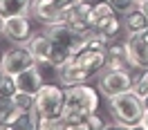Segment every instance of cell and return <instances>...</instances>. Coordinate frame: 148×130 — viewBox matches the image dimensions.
Listing matches in <instances>:
<instances>
[{
  "mask_svg": "<svg viewBox=\"0 0 148 130\" xmlns=\"http://www.w3.org/2000/svg\"><path fill=\"white\" fill-rule=\"evenodd\" d=\"M130 67H132V63H130L126 43L123 45H108V49H106V70H130Z\"/></svg>",
  "mask_w": 148,
  "mask_h": 130,
  "instance_id": "obj_12",
  "label": "cell"
},
{
  "mask_svg": "<svg viewBox=\"0 0 148 130\" xmlns=\"http://www.w3.org/2000/svg\"><path fill=\"white\" fill-rule=\"evenodd\" d=\"M38 112H23L18 117V121L14 123V128H18V130H34L38 128Z\"/></svg>",
  "mask_w": 148,
  "mask_h": 130,
  "instance_id": "obj_19",
  "label": "cell"
},
{
  "mask_svg": "<svg viewBox=\"0 0 148 130\" xmlns=\"http://www.w3.org/2000/svg\"><path fill=\"white\" fill-rule=\"evenodd\" d=\"M139 128H146V130H148V110L144 112V117H141V123H139Z\"/></svg>",
  "mask_w": 148,
  "mask_h": 130,
  "instance_id": "obj_23",
  "label": "cell"
},
{
  "mask_svg": "<svg viewBox=\"0 0 148 130\" xmlns=\"http://www.w3.org/2000/svg\"><path fill=\"white\" fill-rule=\"evenodd\" d=\"M0 58H2V54H0Z\"/></svg>",
  "mask_w": 148,
  "mask_h": 130,
  "instance_id": "obj_30",
  "label": "cell"
},
{
  "mask_svg": "<svg viewBox=\"0 0 148 130\" xmlns=\"http://www.w3.org/2000/svg\"><path fill=\"white\" fill-rule=\"evenodd\" d=\"M32 65H36V58L29 54L27 47H9L0 58V70L9 76H18Z\"/></svg>",
  "mask_w": 148,
  "mask_h": 130,
  "instance_id": "obj_6",
  "label": "cell"
},
{
  "mask_svg": "<svg viewBox=\"0 0 148 130\" xmlns=\"http://www.w3.org/2000/svg\"><path fill=\"white\" fill-rule=\"evenodd\" d=\"M81 2H85V0H34L32 2V14L38 20H43L45 25H52V23L65 20L67 11L76 5H81Z\"/></svg>",
  "mask_w": 148,
  "mask_h": 130,
  "instance_id": "obj_4",
  "label": "cell"
},
{
  "mask_svg": "<svg viewBox=\"0 0 148 130\" xmlns=\"http://www.w3.org/2000/svg\"><path fill=\"white\" fill-rule=\"evenodd\" d=\"M23 47H27L29 54L36 58V63H47L49 65V58H52V52H54V43L47 34H36L32 36L27 43H23Z\"/></svg>",
  "mask_w": 148,
  "mask_h": 130,
  "instance_id": "obj_11",
  "label": "cell"
},
{
  "mask_svg": "<svg viewBox=\"0 0 148 130\" xmlns=\"http://www.w3.org/2000/svg\"><path fill=\"white\" fill-rule=\"evenodd\" d=\"M108 2H110V7L117 11L119 16H126V14H130L132 9H137V7H139L135 0H108Z\"/></svg>",
  "mask_w": 148,
  "mask_h": 130,
  "instance_id": "obj_21",
  "label": "cell"
},
{
  "mask_svg": "<svg viewBox=\"0 0 148 130\" xmlns=\"http://www.w3.org/2000/svg\"><path fill=\"white\" fill-rule=\"evenodd\" d=\"M90 11H92V5L85 0V2H81V5L72 7V9L67 11V16H65V23L83 38H88L94 31L92 23H90Z\"/></svg>",
  "mask_w": 148,
  "mask_h": 130,
  "instance_id": "obj_7",
  "label": "cell"
},
{
  "mask_svg": "<svg viewBox=\"0 0 148 130\" xmlns=\"http://www.w3.org/2000/svg\"><path fill=\"white\" fill-rule=\"evenodd\" d=\"M2 74H5V72H2V70H0V79H2Z\"/></svg>",
  "mask_w": 148,
  "mask_h": 130,
  "instance_id": "obj_29",
  "label": "cell"
},
{
  "mask_svg": "<svg viewBox=\"0 0 148 130\" xmlns=\"http://www.w3.org/2000/svg\"><path fill=\"white\" fill-rule=\"evenodd\" d=\"M14 101H16V108L23 112H36V94H29V92H16L14 94Z\"/></svg>",
  "mask_w": 148,
  "mask_h": 130,
  "instance_id": "obj_18",
  "label": "cell"
},
{
  "mask_svg": "<svg viewBox=\"0 0 148 130\" xmlns=\"http://www.w3.org/2000/svg\"><path fill=\"white\" fill-rule=\"evenodd\" d=\"M126 49H128L130 63L135 70H148V43L139 36L137 31H130L126 38Z\"/></svg>",
  "mask_w": 148,
  "mask_h": 130,
  "instance_id": "obj_8",
  "label": "cell"
},
{
  "mask_svg": "<svg viewBox=\"0 0 148 130\" xmlns=\"http://www.w3.org/2000/svg\"><path fill=\"white\" fill-rule=\"evenodd\" d=\"M132 83H135V79L130 76L128 70H103L99 76V90L108 99L114 94L132 90Z\"/></svg>",
  "mask_w": 148,
  "mask_h": 130,
  "instance_id": "obj_5",
  "label": "cell"
},
{
  "mask_svg": "<svg viewBox=\"0 0 148 130\" xmlns=\"http://www.w3.org/2000/svg\"><path fill=\"white\" fill-rule=\"evenodd\" d=\"M18 117H20V110L16 108L14 96L0 94V128H14Z\"/></svg>",
  "mask_w": 148,
  "mask_h": 130,
  "instance_id": "obj_15",
  "label": "cell"
},
{
  "mask_svg": "<svg viewBox=\"0 0 148 130\" xmlns=\"http://www.w3.org/2000/svg\"><path fill=\"white\" fill-rule=\"evenodd\" d=\"M74 63H79L83 70L90 72V76L99 74L106 70V49H92V47H85L79 54L74 56Z\"/></svg>",
  "mask_w": 148,
  "mask_h": 130,
  "instance_id": "obj_10",
  "label": "cell"
},
{
  "mask_svg": "<svg viewBox=\"0 0 148 130\" xmlns=\"http://www.w3.org/2000/svg\"><path fill=\"white\" fill-rule=\"evenodd\" d=\"M148 25V18H146V14L139 9H132L130 14H126L123 16V27H126V31H139V29H144Z\"/></svg>",
  "mask_w": 148,
  "mask_h": 130,
  "instance_id": "obj_17",
  "label": "cell"
},
{
  "mask_svg": "<svg viewBox=\"0 0 148 130\" xmlns=\"http://www.w3.org/2000/svg\"><path fill=\"white\" fill-rule=\"evenodd\" d=\"M132 90L139 94V96H144L148 94V70H141V74L135 79V83H132Z\"/></svg>",
  "mask_w": 148,
  "mask_h": 130,
  "instance_id": "obj_22",
  "label": "cell"
},
{
  "mask_svg": "<svg viewBox=\"0 0 148 130\" xmlns=\"http://www.w3.org/2000/svg\"><path fill=\"white\" fill-rule=\"evenodd\" d=\"M141 101H144V108L148 110V94H144V96H141Z\"/></svg>",
  "mask_w": 148,
  "mask_h": 130,
  "instance_id": "obj_27",
  "label": "cell"
},
{
  "mask_svg": "<svg viewBox=\"0 0 148 130\" xmlns=\"http://www.w3.org/2000/svg\"><path fill=\"white\" fill-rule=\"evenodd\" d=\"M0 34L5 36V16H0Z\"/></svg>",
  "mask_w": 148,
  "mask_h": 130,
  "instance_id": "obj_26",
  "label": "cell"
},
{
  "mask_svg": "<svg viewBox=\"0 0 148 130\" xmlns=\"http://www.w3.org/2000/svg\"><path fill=\"white\" fill-rule=\"evenodd\" d=\"M58 74H61V83L63 85H79V83H85L90 79V72L83 70L79 63H74V58L58 70Z\"/></svg>",
  "mask_w": 148,
  "mask_h": 130,
  "instance_id": "obj_14",
  "label": "cell"
},
{
  "mask_svg": "<svg viewBox=\"0 0 148 130\" xmlns=\"http://www.w3.org/2000/svg\"><path fill=\"white\" fill-rule=\"evenodd\" d=\"M34 0H0V16H29Z\"/></svg>",
  "mask_w": 148,
  "mask_h": 130,
  "instance_id": "obj_16",
  "label": "cell"
},
{
  "mask_svg": "<svg viewBox=\"0 0 148 130\" xmlns=\"http://www.w3.org/2000/svg\"><path fill=\"white\" fill-rule=\"evenodd\" d=\"M16 83H18L20 92L36 94L38 90L45 85V81H43V74L38 72V67H36V65H32L29 70H25V72H20V74L16 76Z\"/></svg>",
  "mask_w": 148,
  "mask_h": 130,
  "instance_id": "obj_13",
  "label": "cell"
},
{
  "mask_svg": "<svg viewBox=\"0 0 148 130\" xmlns=\"http://www.w3.org/2000/svg\"><path fill=\"white\" fill-rule=\"evenodd\" d=\"M16 92H18V83H16V76L2 74V79H0V94H5V96H14Z\"/></svg>",
  "mask_w": 148,
  "mask_h": 130,
  "instance_id": "obj_20",
  "label": "cell"
},
{
  "mask_svg": "<svg viewBox=\"0 0 148 130\" xmlns=\"http://www.w3.org/2000/svg\"><path fill=\"white\" fill-rule=\"evenodd\" d=\"M108 108H110V114L114 121H121V123H128L130 128H139L141 123V117H144V101L135 90H128V92L114 94L108 99Z\"/></svg>",
  "mask_w": 148,
  "mask_h": 130,
  "instance_id": "obj_3",
  "label": "cell"
},
{
  "mask_svg": "<svg viewBox=\"0 0 148 130\" xmlns=\"http://www.w3.org/2000/svg\"><path fill=\"white\" fill-rule=\"evenodd\" d=\"M5 36L11 43H27L32 34V25H29V16H9L5 18Z\"/></svg>",
  "mask_w": 148,
  "mask_h": 130,
  "instance_id": "obj_9",
  "label": "cell"
},
{
  "mask_svg": "<svg viewBox=\"0 0 148 130\" xmlns=\"http://www.w3.org/2000/svg\"><path fill=\"white\" fill-rule=\"evenodd\" d=\"M137 34H139V36H141V38H144L146 43H148V25H146V27H144V29H139Z\"/></svg>",
  "mask_w": 148,
  "mask_h": 130,
  "instance_id": "obj_24",
  "label": "cell"
},
{
  "mask_svg": "<svg viewBox=\"0 0 148 130\" xmlns=\"http://www.w3.org/2000/svg\"><path fill=\"white\" fill-rule=\"evenodd\" d=\"M139 9L144 11V14H146V18H148V0H146V2H141V5H139Z\"/></svg>",
  "mask_w": 148,
  "mask_h": 130,
  "instance_id": "obj_25",
  "label": "cell"
},
{
  "mask_svg": "<svg viewBox=\"0 0 148 130\" xmlns=\"http://www.w3.org/2000/svg\"><path fill=\"white\" fill-rule=\"evenodd\" d=\"M65 108V90L61 85L45 83L36 92V112H38V128H58V121L63 119Z\"/></svg>",
  "mask_w": 148,
  "mask_h": 130,
  "instance_id": "obj_2",
  "label": "cell"
},
{
  "mask_svg": "<svg viewBox=\"0 0 148 130\" xmlns=\"http://www.w3.org/2000/svg\"><path fill=\"white\" fill-rule=\"evenodd\" d=\"M135 2H137V5H141V2H146V0H135Z\"/></svg>",
  "mask_w": 148,
  "mask_h": 130,
  "instance_id": "obj_28",
  "label": "cell"
},
{
  "mask_svg": "<svg viewBox=\"0 0 148 130\" xmlns=\"http://www.w3.org/2000/svg\"><path fill=\"white\" fill-rule=\"evenodd\" d=\"M99 108V94L90 85H67L65 88V108H63V119L58 121V128H70L74 130L79 121H83L88 114L97 112Z\"/></svg>",
  "mask_w": 148,
  "mask_h": 130,
  "instance_id": "obj_1",
  "label": "cell"
}]
</instances>
